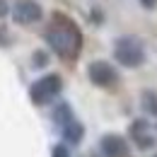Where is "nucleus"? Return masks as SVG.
Returning <instances> with one entry per match:
<instances>
[{
	"instance_id": "13",
	"label": "nucleus",
	"mask_w": 157,
	"mask_h": 157,
	"mask_svg": "<svg viewBox=\"0 0 157 157\" xmlns=\"http://www.w3.org/2000/svg\"><path fill=\"white\" fill-rule=\"evenodd\" d=\"M5 15H7V2L0 0V17H5Z\"/></svg>"
},
{
	"instance_id": "7",
	"label": "nucleus",
	"mask_w": 157,
	"mask_h": 157,
	"mask_svg": "<svg viewBox=\"0 0 157 157\" xmlns=\"http://www.w3.org/2000/svg\"><path fill=\"white\" fill-rule=\"evenodd\" d=\"M131 136H133V140L138 143V147H143V150H147V147L155 145V138L150 136V123L143 121V118L133 121V126H131Z\"/></svg>"
},
{
	"instance_id": "5",
	"label": "nucleus",
	"mask_w": 157,
	"mask_h": 157,
	"mask_svg": "<svg viewBox=\"0 0 157 157\" xmlns=\"http://www.w3.org/2000/svg\"><path fill=\"white\" fill-rule=\"evenodd\" d=\"M41 5L34 0H20L15 7H12V20L17 24H34L41 20Z\"/></svg>"
},
{
	"instance_id": "11",
	"label": "nucleus",
	"mask_w": 157,
	"mask_h": 157,
	"mask_svg": "<svg viewBox=\"0 0 157 157\" xmlns=\"http://www.w3.org/2000/svg\"><path fill=\"white\" fill-rule=\"evenodd\" d=\"M51 157H70L68 145H56V147H53V152H51Z\"/></svg>"
},
{
	"instance_id": "1",
	"label": "nucleus",
	"mask_w": 157,
	"mask_h": 157,
	"mask_svg": "<svg viewBox=\"0 0 157 157\" xmlns=\"http://www.w3.org/2000/svg\"><path fill=\"white\" fill-rule=\"evenodd\" d=\"M46 41L53 48V53L63 60H75L82 51V32L68 15L56 12L46 27Z\"/></svg>"
},
{
	"instance_id": "15",
	"label": "nucleus",
	"mask_w": 157,
	"mask_h": 157,
	"mask_svg": "<svg viewBox=\"0 0 157 157\" xmlns=\"http://www.w3.org/2000/svg\"><path fill=\"white\" fill-rule=\"evenodd\" d=\"M155 157H157V155H155Z\"/></svg>"
},
{
	"instance_id": "2",
	"label": "nucleus",
	"mask_w": 157,
	"mask_h": 157,
	"mask_svg": "<svg viewBox=\"0 0 157 157\" xmlns=\"http://www.w3.org/2000/svg\"><path fill=\"white\" fill-rule=\"evenodd\" d=\"M114 58L123 68H140L145 60V46L138 36H118L114 44Z\"/></svg>"
},
{
	"instance_id": "14",
	"label": "nucleus",
	"mask_w": 157,
	"mask_h": 157,
	"mask_svg": "<svg viewBox=\"0 0 157 157\" xmlns=\"http://www.w3.org/2000/svg\"><path fill=\"white\" fill-rule=\"evenodd\" d=\"M46 63V56H41V53H36V65H44Z\"/></svg>"
},
{
	"instance_id": "6",
	"label": "nucleus",
	"mask_w": 157,
	"mask_h": 157,
	"mask_svg": "<svg viewBox=\"0 0 157 157\" xmlns=\"http://www.w3.org/2000/svg\"><path fill=\"white\" fill-rule=\"evenodd\" d=\"M99 147H101L104 157H128V155H131V147H128L126 138L116 136V133H106V136H101Z\"/></svg>"
},
{
	"instance_id": "10",
	"label": "nucleus",
	"mask_w": 157,
	"mask_h": 157,
	"mask_svg": "<svg viewBox=\"0 0 157 157\" xmlns=\"http://www.w3.org/2000/svg\"><path fill=\"white\" fill-rule=\"evenodd\" d=\"M73 118H75V116H73V111H70V106H68L65 101H63V104H58V106L53 109V121L58 123L60 128H63L65 123H70Z\"/></svg>"
},
{
	"instance_id": "8",
	"label": "nucleus",
	"mask_w": 157,
	"mask_h": 157,
	"mask_svg": "<svg viewBox=\"0 0 157 157\" xmlns=\"http://www.w3.org/2000/svg\"><path fill=\"white\" fill-rule=\"evenodd\" d=\"M60 131H63V138H65V140H68L70 145H75V143H80V140H82V133H85V128L80 126V123L75 121V118H73L70 123H65V126H63Z\"/></svg>"
},
{
	"instance_id": "12",
	"label": "nucleus",
	"mask_w": 157,
	"mask_h": 157,
	"mask_svg": "<svg viewBox=\"0 0 157 157\" xmlns=\"http://www.w3.org/2000/svg\"><path fill=\"white\" fill-rule=\"evenodd\" d=\"M140 5H143V7H147V10H152V7L157 5V0H140Z\"/></svg>"
},
{
	"instance_id": "4",
	"label": "nucleus",
	"mask_w": 157,
	"mask_h": 157,
	"mask_svg": "<svg viewBox=\"0 0 157 157\" xmlns=\"http://www.w3.org/2000/svg\"><path fill=\"white\" fill-rule=\"evenodd\" d=\"M87 75H90V80H92V85L104 87V90H114V87L118 85L116 68H114L111 63H106V60H94V63H90Z\"/></svg>"
},
{
	"instance_id": "9",
	"label": "nucleus",
	"mask_w": 157,
	"mask_h": 157,
	"mask_svg": "<svg viewBox=\"0 0 157 157\" xmlns=\"http://www.w3.org/2000/svg\"><path fill=\"white\" fill-rule=\"evenodd\" d=\"M140 101H143V111L150 114V116H157V94L152 90H145L140 94Z\"/></svg>"
},
{
	"instance_id": "3",
	"label": "nucleus",
	"mask_w": 157,
	"mask_h": 157,
	"mask_svg": "<svg viewBox=\"0 0 157 157\" xmlns=\"http://www.w3.org/2000/svg\"><path fill=\"white\" fill-rule=\"evenodd\" d=\"M60 90H63V80H60V75L51 73V75L39 78L34 85H32V87H29V97H32V101H34V104L44 106V104H48L51 99L58 97Z\"/></svg>"
}]
</instances>
